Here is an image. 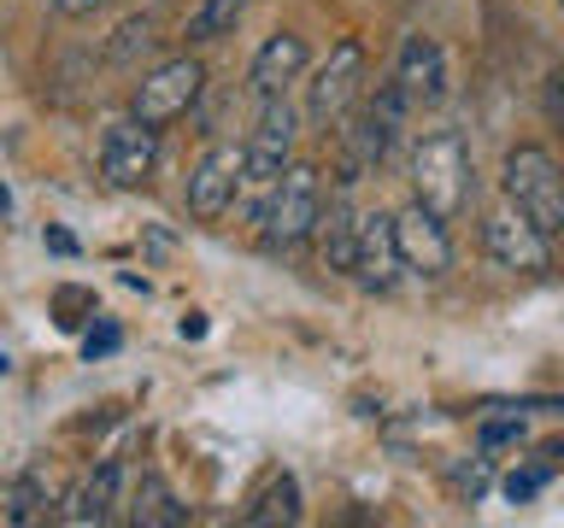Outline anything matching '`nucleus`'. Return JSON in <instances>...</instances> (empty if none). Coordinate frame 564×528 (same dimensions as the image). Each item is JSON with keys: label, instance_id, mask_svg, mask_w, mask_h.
Returning <instances> with one entry per match:
<instances>
[{"label": "nucleus", "instance_id": "16", "mask_svg": "<svg viewBox=\"0 0 564 528\" xmlns=\"http://www.w3.org/2000/svg\"><path fill=\"white\" fill-rule=\"evenodd\" d=\"M312 241H317V264H324V271L352 276V253H359V211H352L347 194H335V200L317 211Z\"/></svg>", "mask_w": 564, "mask_h": 528}, {"label": "nucleus", "instance_id": "10", "mask_svg": "<svg viewBox=\"0 0 564 528\" xmlns=\"http://www.w3.org/2000/svg\"><path fill=\"white\" fill-rule=\"evenodd\" d=\"M159 170V130L141 118H118L100 135V176L112 188H148Z\"/></svg>", "mask_w": 564, "mask_h": 528}, {"label": "nucleus", "instance_id": "28", "mask_svg": "<svg viewBox=\"0 0 564 528\" xmlns=\"http://www.w3.org/2000/svg\"><path fill=\"white\" fill-rule=\"evenodd\" d=\"M0 376H7V352H0Z\"/></svg>", "mask_w": 564, "mask_h": 528}, {"label": "nucleus", "instance_id": "11", "mask_svg": "<svg viewBox=\"0 0 564 528\" xmlns=\"http://www.w3.org/2000/svg\"><path fill=\"white\" fill-rule=\"evenodd\" d=\"M394 246H400V264L412 276H447V264H453L447 223H441L435 211H423L417 200L394 218Z\"/></svg>", "mask_w": 564, "mask_h": 528}, {"label": "nucleus", "instance_id": "15", "mask_svg": "<svg viewBox=\"0 0 564 528\" xmlns=\"http://www.w3.org/2000/svg\"><path fill=\"white\" fill-rule=\"evenodd\" d=\"M118 482H123V470H118V464L88 470L83 482L59 499L53 522H70V528H100V522H112V510H118Z\"/></svg>", "mask_w": 564, "mask_h": 528}, {"label": "nucleus", "instance_id": "24", "mask_svg": "<svg viewBox=\"0 0 564 528\" xmlns=\"http://www.w3.org/2000/svg\"><path fill=\"white\" fill-rule=\"evenodd\" d=\"M546 118H553L558 130H564V65L553 70V77H546Z\"/></svg>", "mask_w": 564, "mask_h": 528}, {"label": "nucleus", "instance_id": "13", "mask_svg": "<svg viewBox=\"0 0 564 528\" xmlns=\"http://www.w3.org/2000/svg\"><path fill=\"white\" fill-rule=\"evenodd\" d=\"M400 246H394V218L382 211H365L359 218V253H352V276L365 282L370 294H388L400 282Z\"/></svg>", "mask_w": 564, "mask_h": 528}, {"label": "nucleus", "instance_id": "9", "mask_svg": "<svg viewBox=\"0 0 564 528\" xmlns=\"http://www.w3.org/2000/svg\"><path fill=\"white\" fill-rule=\"evenodd\" d=\"M482 246H488V258L500 264V271H511V276H546L553 271V241H546L518 206L488 211L482 218Z\"/></svg>", "mask_w": 564, "mask_h": 528}, {"label": "nucleus", "instance_id": "5", "mask_svg": "<svg viewBox=\"0 0 564 528\" xmlns=\"http://www.w3.org/2000/svg\"><path fill=\"white\" fill-rule=\"evenodd\" d=\"M200 88H206V65L194 59V53H183V59H165V65H153L148 77L135 82L130 118L153 123V130H165V123H176V118H188V112H194Z\"/></svg>", "mask_w": 564, "mask_h": 528}, {"label": "nucleus", "instance_id": "25", "mask_svg": "<svg viewBox=\"0 0 564 528\" xmlns=\"http://www.w3.org/2000/svg\"><path fill=\"white\" fill-rule=\"evenodd\" d=\"M106 7V0H53V12H59V18H95Z\"/></svg>", "mask_w": 564, "mask_h": 528}, {"label": "nucleus", "instance_id": "6", "mask_svg": "<svg viewBox=\"0 0 564 528\" xmlns=\"http://www.w3.org/2000/svg\"><path fill=\"white\" fill-rule=\"evenodd\" d=\"M241 176H247V147H236V141H218V147H206L200 158H194L188 170V218L194 223H224L229 211H236L241 200Z\"/></svg>", "mask_w": 564, "mask_h": 528}, {"label": "nucleus", "instance_id": "19", "mask_svg": "<svg viewBox=\"0 0 564 528\" xmlns=\"http://www.w3.org/2000/svg\"><path fill=\"white\" fill-rule=\"evenodd\" d=\"M253 7V0H200V7L188 12V42H224V35H236L241 12Z\"/></svg>", "mask_w": 564, "mask_h": 528}, {"label": "nucleus", "instance_id": "23", "mask_svg": "<svg viewBox=\"0 0 564 528\" xmlns=\"http://www.w3.org/2000/svg\"><path fill=\"white\" fill-rule=\"evenodd\" d=\"M541 487H546V470H511V475H506V499H511V505L535 499Z\"/></svg>", "mask_w": 564, "mask_h": 528}, {"label": "nucleus", "instance_id": "7", "mask_svg": "<svg viewBox=\"0 0 564 528\" xmlns=\"http://www.w3.org/2000/svg\"><path fill=\"white\" fill-rule=\"evenodd\" d=\"M247 147V176H241V200H264L271 194V183L282 170H289V153H294V106L271 95L259 106V123H253V135L241 141Z\"/></svg>", "mask_w": 564, "mask_h": 528}, {"label": "nucleus", "instance_id": "4", "mask_svg": "<svg viewBox=\"0 0 564 528\" xmlns=\"http://www.w3.org/2000/svg\"><path fill=\"white\" fill-rule=\"evenodd\" d=\"M405 118H412V100L400 95L394 77H388L377 95L352 112V123H347V176H341V183H359V170L382 165V153L394 147V135L405 130Z\"/></svg>", "mask_w": 564, "mask_h": 528}, {"label": "nucleus", "instance_id": "14", "mask_svg": "<svg viewBox=\"0 0 564 528\" xmlns=\"http://www.w3.org/2000/svg\"><path fill=\"white\" fill-rule=\"evenodd\" d=\"M306 65H312L306 35L276 30L271 42H264V47L253 53V70H247V82H253V95H259V100H271V95H289V82L306 77Z\"/></svg>", "mask_w": 564, "mask_h": 528}, {"label": "nucleus", "instance_id": "17", "mask_svg": "<svg viewBox=\"0 0 564 528\" xmlns=\"http://www.w3.org/2000/svg\"><path fill=\"white\" fill-rule=\"evenodd\" d=\"M130 522H141V528H183L188 522V505L171 493V482L165 475H141L135 482V499H130Z\"/></svg>", "mask_w": 564, "mask_h": 528}, {"label": "nucleus", "instance_id": "27", "mask_svg": "<svg viewBox=\"0 0 564 528\" xmlns=\"http://www.w3.org/2000/svg\"><path fill=\"white\" fill-rule=\"evenodd\" d=\"M518 435H523V422H488V429H482L488 447H500V440H518Z\"/></svg>", "mask_w": 564, "mask_h": 528}, {"label": "nucleus", "instance_id": "1", "mask_svg": "<svg viewBox=\"0 0 564 528\" xmlns=\"http://www.w3.org/2000/svg\"><path fill=\"white\" fill-rule=\"evenodd\" d=\"M470 147H465V135L458 130H435V135H423L417 147H412V188H417V206L423 211H435L441 223H453L458 211L470 206Z\"/></svg>", "mask_w": 564, "mask_h": 528}, {"label": "nucleus", "instance_id": "2", "mask_svg": "<svg viewBox=\"0 0 564 528\" xmlns=\"http://www.w3.org/2000/svg\"><path fill=\"white\" fill-rule=\"evenodd\" d=\"M506 206H518L546 241L564 235V165L546 147L506 153Z\"/></svg>", "mask_w": 564, "mask_h": 528}, {"label": "nucleus", "instance_id": "20", "mask_svg": "<svg viewBox=\"0 0 564 528\" xmlns=\"http://www.w3.org/2000/svg\"><path fill=\"white\" fill-rule=\"evenodd\" d=\"M0 517H7V522H47L53 499H47L42 475H18V482L0 493Z\"/></svg>", "mask_w": 564, "mask_h": 528}, {"label": "nucleus", "instance_id": "26", "mask_svg": "<svg viewBox=\"0 0 564 528\" xmlns=\"http://www.w3.org/2000/svg\"><path fill=\"white\" fill-rule=\"evenodd\" d=\"M112 346H118V329H88V341H83L88 359H100V352H112Z\"/></svg>", "mask_w": 564, "mask_h": 528}, {"label": "nucleus", "instance_id": "8", "mask_svg": "<svg viewBox=\"0 0 564 528\" xmlns=\"http://www.w3.org/2000/svg\"><path fill=\"white\" fill-rule=\"evenodd\" d=\"M359 82H365V47L347 35V42H335L329 59L317 65V77L306 88V118L317 130H335V123L359 106Z\"/></svg>", "mask_w": 564, "mask_h": 528}, {"label": "nucleus", "instance_id": "18", "mask_svg": "<svg viewBox=\"0 0 564 528\" xmlns=\"http://www.w3.org/2000/svg\"><path fill=\"white\" fill-rule=\"evenodd\" d=\"M241 522L247 528H276V522H300V482L294 475H271L253 499H247V510H241Z\"/></svg>", "mask_w": 564, "mask_h": 528}, {"label": "nucleus", "instance_id": "21", "mask_svg": "<svg viewBox=\"0 0 564 528\" xmlns=\"http://www.w3.org/2000/svg\"><path fill=\"white\" fill-rule=\"evenodd\" d=\"M153 42H159V18H153V12L123 18L118 35L106 42V59H112V65H130V59H141V53H153Z\"/></svg>", "mask_w": 564, "mask_h": 528}, {"label": "nucleus", "instance_id": "12", "mask_svg": "<svg viewBox=\"0 0 564 528\" xmlns=\"http://www.w3.org/2000/svg\"><path fill=\"white\" fill-rule=\"evenodd\" d=\"M394 82H400V95L412 100V112L417 106H435L441 95H447V53H441L435 35H405Z\"/></svg>", "mask_w": 564, "mask_h": 528}, {"label": "nucleus", "instance_id": "3", "mask_svg": "<svg viewBox=\"0 0 564 528\" xmlns=\"http://www.w3.org/2000/svg\"><path fill=\"white\" fill-rule=\"evenodd\" d=\"M317 211H324V176L317 165H294L271 183V194L259 200V223H264V246H276V253H289L300 246L317 229Z\"/></svg>", "mask_w": 564, "mask_h": 528}, {"label": "nucleus", "instance_id": "29", "mask_svg": "<svg viewBox=\"0 0 564 528\" xmlns=\"http://www.w3.org/2000/svg\"><path fill=\"white\" fill-rule=\"evenodd\" d=\"M558 7H564V0H558Z\"/></svg>", "mask_w": 564, "mask_h": 528}, {"label": "nucleus", "instance_id": "22", "mask_svg": "<svg viewBox=\"0 0 564 528\" xmlns=\"http://www.w3.org/2000/svg\"><path fill=\"white\" fill-rule=\"evenodd\" d=\"M53 311H59V329H83L95 317V294L88 288H59L53 294Z\"/></svg>", "mask_w": 564, "mask_h": 528}]
</instances>
